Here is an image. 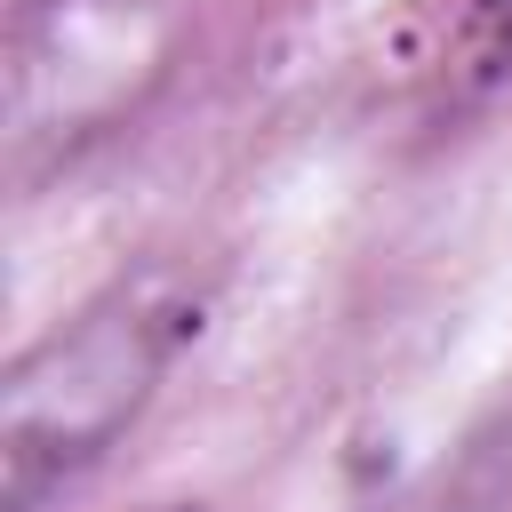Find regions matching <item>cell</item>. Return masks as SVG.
I'll return each instance as SVG.
<instances>
[{"label": "cell", "mask_w": 512, "mask_h": 512, "mask_svg": "<svg viewBox=\"0 0 512 512\" xmlns=\"http://www.w3.org/2000/svg\"><path fill=\"white\" fill-rule=\"evenodd\" d=\"M200 312L184 264H136L40 328L0 376V512H48L144 424Z\"/></svg>", "instance_id": "obj_1"}, {"label": "cell", "mask_w": 512, "mask_h": 512, "mask_svg": "<svg viewBox=\"0 0 512 512\" xmlns=\"http://www.w3.org/2000/svg\"><path fill=\"white\" fill-rule=\"evenodd\" d=\"M200 0H16L0 48L8 176L48 184L120 144L184 72Z\"/></svg>", "instance_id": "obj_2"}, {"label": "cell", "mask_w": 512, "mask_h": 512, "mask_svg": "<svg viewBox=\"0 0 512 512\" xmlns=\"http://www.w3.org/2000/svg\"><path fill=\"white\" fill-rule=\"evenodd\" d=\"M472 48L496 72H512V0H472Z\"/></svg>", "instance_id": "obj_3"}, {"label": "cell", "mask_w": 512, "mask_h": 512, "mask_svg": "<svg viewBox=\"0 0 512 512\" xmlns=\"http://www.w3.org/2000/svg\"><path fill=\"white\" fill-rule=\"evenodd\" d=\"M432 512H512V472H504V480H464V488L440 496Z\"/></svg>", "instance_id": "obj_4"}]
</instances>
